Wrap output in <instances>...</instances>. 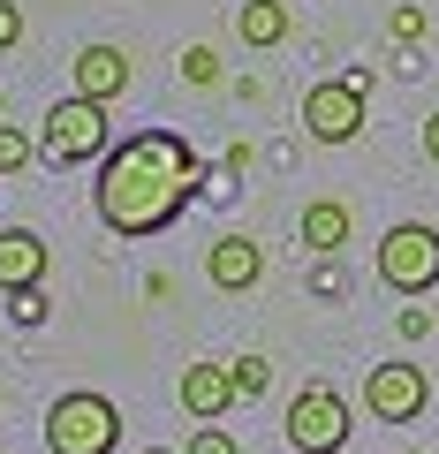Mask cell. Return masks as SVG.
Segmentation results:
<instances>
[{
  "instance_id": "13",
  "label": "cell",
  "mask_w": 439,
  "mask_h": 454,
  "mask_svg": "<svg viewBox=\"0 0 439 454\" xmlns=\"http://www.w3.org/2000/svg\"><path fill=\"white\" fill-rule=\"evenodd\" d=\"M235 38H243V46H280V38H288V8H280V0H243V8H235Z\"/></svg>"
},
{
  "instance_id": "8",
  "label": "cell",
  "mask_w": 439,
  "mask_h": 454,
  "mask_svg": "<svg viewBox=\"0 0 439 454\" xmlns=\"http://www.w3.org/2000/svg\"><path fill=\"white\" fill-rule=\"evenodd\" d=\"M205 280L220 295L258 288V280H265V243H258V235H220V243L205 250Z\"/></svg>"
},
{
  "instance_id": "19",
  "label": "cell",
  "mask_w": 439,
  "mask_h": 454,
  "mask_svg": "<svg viewBox=\"0 0 439 454\" xmlns=\"http://www.w3.org/2000/svg\"><path fill=\"white\" fill-rule=\"evenodd\" d=\"M310 288L341 303V295H349V273H341V258H318V273H310Z\"/></svg>"
},
{
  "instance_id": "15",
  "label": "cell",
  "mask_w": 439,
  "mask_h": 454,
  "mask_svg": "<svg viewBox=\"0 0 439 454\" xmlns=\"http://www.w3.org/2000/svg\"><path fill=\"white\" fill-rule=\"evenodd\" d=\"M182 83H197V91H205V83H220V53H212L205 38H197V46H182Z\"/></svg>"
},
{
  "instance_id": "5",
  "label": "cell",
  "mask_w": 439,
  "mask_h": 454,
  "mask_svg": "<svg viewBox=\"0 0 439 454\" xmlns=\"http://www.w3.org/2000/svg\"><path fill=\"white\" fill-rule=\"evenodd\" d=\"M349 432H357V424H349V402L325 387V379L288 402V447H295V454H341Z\"/></svg>"
},
{
  "instance_id": "21",
  "label": "cell",
  "mask_w": 439,
  "mask_h": 454,
  "mask_svg": "<svg viewBox=\"0 0 439 454\" xmlns=\"http://www.w3.org/2000/svg\"><path fill=\"white\" fill-rule=\"evenodd\" d=\"M394 325H402V340H424V333H432V310H424V303H409Z\"/></svg>"
},
{
  "instance_id": "1",
  "label": "cell",
  "mask_w": 439,
  "mask_h": 454,
  "mask_svg": "<svg viewBox=\"0 0 439 454\" xmlns=\"http://www.w3.org/2000/svg\"><path fill=\"white\" fill-rule=\"evenodd\" d=\"M197 190H205L197 152L182 145L175 129H145V137H129V145L106 152V167H98V182H91V205H98V227H106V235L145 243L160 227H175V212L190 205Z\"/></svg>"
},
{
  "instance_id": "14",
  "label": "cell",
  "mask_w": 439,
  "mask_h": 454,
  "mask_svg": "<svg viewBox=\"0 0 439 454\" xmlns=\"http://www.w3.org/2000/svg\"><path fill=\"white\" fill-rule=\"evenodd\" d=\"M228 372H235V394H243V402H258V394H265V387H273V364H265V356H258V348H250V356H235V364H228Z\"/></svg>"
},
{
  "instance_id": "7",
  "label": "cell",
  "mask_w": 439,
  "mask_h": 454,
  "mask_svg": "<svg viewBox=\"0 0 439 454\" xmlns=\"http://www.w3.org/2000/svg\"><path fill=\"white\" fill-rule=\"evenodd\" d=\"M424 402H432L424 364H372V379H364V409H372L379 424H417Z\"/></svg>"
},
{
  "instance_id": "18",
  "label": "cell",
  "mask_w": 439,
  "mask_h": 454,
  "mask_svg": "<svg viewBox=\"0 0 439 454\" xmlns=\"http://www.w3.org/2000/svg\"><path fill=\"white\" fill-rule=\"evenodd\" d=\"M182 454H243V447H235V432H220V424H197Z\"/></svg>"
},
{
  "instance_id": "24",
  "label": "cell",
  "mask_w": 439,
  "mask_h": 454,
  "mask_svg": "<svg viewBox=\"0 0 439 454\" xmlns=\"http://www.w3.org/2000/svg\"><path fill=\"white\" fill-rule=\"evenodd\" d=\"M145 454H167V447H145Z\"/></svg>"
},
{
  "instance_id": "2",
  "label": "cell",
  "mask_w": 439,
  "mask_h": 454,
  "mask_svg": "<svg viewBox=\"0 0 439 454\" xmlns=\"http://www.w3.org/2000/svg\"><path fill=\"white\" fill-rule=\"evenodd\" d=\"M122 447V409L106 394L76 387L46 409V454H114Z\"/></svg>"
},
{
  "instance_id": "10",
  "label": "cell",
  "mask_w": 439,
  "mask_h": 454,
  "mask_svg": "<svg viewBox=\"0 0 439 454\" xmlns=\"http://www.w3.org/2000/svg\"><path fill=\"white\" fill-rule=\"evenodd\" d=\"M46 280V235L38 227H0V295Z\"/></svg>"
},
{
  "instance_id": "12",
  "label": "cell",
  "mask_w": 439,
  "mask_h": 454,
  "mask_svg": "<svg viewBox=\"0 0 439 454\" xmlns=\"http://www.w3.org/2000/svg\"><path fill=\"white\" fill-rule=\"evenodd\" d=\"M295 235H303L310 258H341V243H349V205H341V197H310Z\"/></svg>"
},
{
  "instance_id": "16",
  "label": "cell",
  "mask_w": 439,
  "mask_h": 454,
  "mask_svg": "<svg viewBox=\"0 0 439 454\" xmlns=\"http://www.w3.org/2000/svg\"><path fill=\"white\" fill-rule=\"evenodd\" d=\"M16 167H31V129L23 121H0V175H16Z\"/></svg>"
},
{
  "instance_id": "9",
  "label": "cell",
  "mask_w": 439,
  "mask_h": 454,
  "mask_svg": "<svg viewBox=\"0 0 439 454\" xmlns=\"http://www.w3.org/2000/svg\"><path fill=\"white\" fill-rule=\"evenodd\" d=\"M235 402H243V394H235L228 364H190V372H182V409H190L197 424H220Z\"/></svg>"
},
{
  "instance_id": "3",
  "label": "cell",
  "mask_w": 439,
  "mask_h": 454,
  "mask_svg": "<svg viewBox=\"0 0 439 454\" xmlns=\"http://www.w3.org/2000/svg\"><path fill=\"white\" fill-rule=\"evenodd\" d=\"M379 280H387L394 295H424V288H439V227H424V220H394L387 235H379Z\"/></svg>"
},
{
  "instance_id": "11",
  "label": "cell",
  "mask_w": 439,
  "mask_h": 454,
  "mask_svg": "<svg viewBox=\"0 0 439 454\" xmlns=\"http://www.w3.org/2000/svg\"><path fill=\"white\" fill-rule=\"evenodd\" d=\"M76 91L98 98V106H114V98L129 91V53L122 46H83L76 53Z\"/></svg>"
},
{
  "instance_id": "17",
  "label": "cell",
  "mask_w": 439,
  "mask_h": 454,
  "mask_svg": "<svg viewBox=\"0 0 439 454\" xmlns=\"http://www.w3.org/2000/svg\"><path fill=\"white\" fill-rule=\"evenodd\" d=\"M8 318H16V325H46V318H53L46 288H16V295H8Z\"/></svg>"
},
{
  "instance_id": "22",
  "label": "cell",
  "mask_w": 439,
  "mask_h": 454,
  "mask_svg": "<svg viewBox=\"0 0 439 454\" xmlns=\"http://www.w3.org/2000/svg\"><path fill=\"white\" fill-rule=\"evenodd\" d=\"M16 38H23V8H16V0H0V53L16 46Z\"/></svg>"
},
{
  "instance_id": "6",
  "label": "cell",
  "mask_w": 439,
  "mask_h": 454,
  "mask_svg": "<svg viewBox=\"0 0 439 454\" xmlns=\"http://www.w3.org/2000/svg\"><path fill=\"white\" fill-rule=\"evenodd\" d=\"M303 129H310V145H357L364 137V83H349V76L310 83L303 91Z\"/></svg>"
},
{
  "instance_id": "23",
  "label": "cell",
  "mask_w": 439,
  "mask_h": 454,
  "mask_svg": "<svg viewBox=\"0 0 439 454\" xmlns=\"http://www.w3.org/2000/svg\"><path fill=\"white\" fill-rule=\"evenodd\" d=\"M424 160L439 167V114H432V121H424Z\"/></svg>"
},
{
  "instance_id": "20",
  "label": "cell",
  "mask_w": 439,
  "mask_h": 454,
  "mask_svg": "<svg viewBox=\"0 0 439 454\" xmlns=\"http://www.w3.org/2000/svg\"><path fill=\"white\" fill-rule=\"evenodd\" d=\"M387 31L402 38V46H417V38H424V8H409V0H402V8L387 16Z\"/></svg>"
},
{
  "instance_id": "4",
  "label": "cell",
  "mask_w": 439,
  "mask_h": 454,
  "mask_svg": "<svg viewBox=\"0 0 439 454\" xmlns=\"http://www.w3.org/2000/svg\"><path fill=\"white\" fill-rule=\"evenodd\" d=\"M38 152H46L53 167H83L106 152V106L83 91H68L61 106H46V129H38Z\"/></svg>"
}]
</instances>
